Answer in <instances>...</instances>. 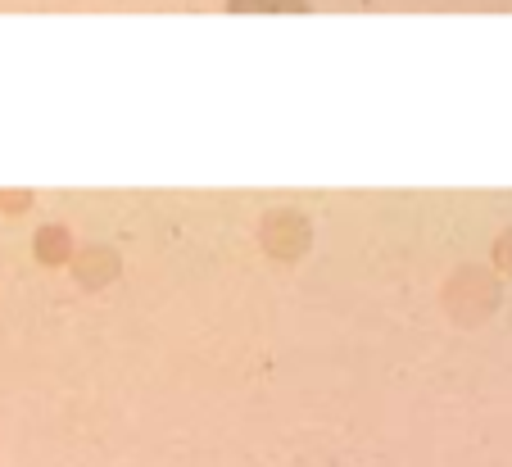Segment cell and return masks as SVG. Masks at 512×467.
I'll list each match as a JSON object with an SVG mask.
<instances>
[{
  "label": "cell",
  "mask_w": 512,
  "mask_h": 467,
  "mask_svg": "<svg viewBox=\"0 0 512 467\" xmlns=\"http://www.w3.org/2000/svg\"><path fill=\"white\" fill-rule=\"evenodd\" d=\"M254 5H286V10H300L304 0H232V10H254Z\"/></svg>",
  "instance_id": "obj_1"
}]
</instances>
